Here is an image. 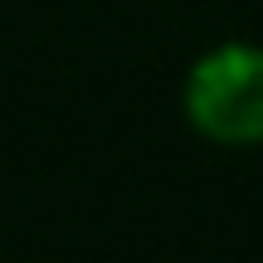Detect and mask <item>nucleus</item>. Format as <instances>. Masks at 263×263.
Returning a JSON list of instances; mask_svg holds the SVG:
<instances>
[{
    "label": "nucleus",
    "mask_w": 263,
    "mask_h": 263,
    "mask_svg": "<svg viewBox=\"0 0 263 263\" xmlns=\"http://www.w3.org/2000/svg\"><path fill=\"white\" fill-rule=\"evenodd\" d=\"M180 107L215 146H263V44L224 39L205 49L185 73Z\"/></svg>",
    "instance_id": "f257e3e1"
}]
</instances>
